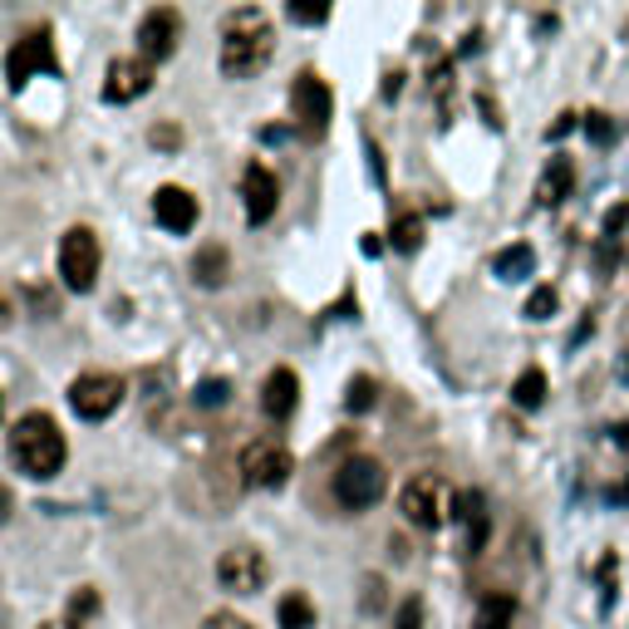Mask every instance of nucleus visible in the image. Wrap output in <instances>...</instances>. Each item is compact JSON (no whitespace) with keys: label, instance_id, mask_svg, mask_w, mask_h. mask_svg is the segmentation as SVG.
Listing matches in <instances>:
<instances>
[{"label":"nucleus","instance_id":"obj_23","mask_svg":"<svg viewBox=\"0 0 629 629\" xmlns=\"http://www.w3.org/2000/svg\"><path fill=\"white\" fill-rule=\"evenodd\" d=\"M511 404L517 408H541L547 404V374L541 369H527L517 384H511Z\"/></svg>","mask_w":629,"mask_h":629},{"label":"nucleus","instance_id":"obj_32","mask_svg":"<svg viewBox=\"0 0 629 629\" xmlns=\"http://www.w3.org/2000/svg\"><path fill=\"white\" fill-rule=\"evenodd\" d=\"M575 123H581V113H571V109H565V113H555V123L547 129V139H565V133H571Z\"/></svg>","mask_w":629,"mask_h":629},{"label":"nucleus","instance_id":"obj_28","mask_svg":"<svg viewBox=\"0 0 629 629\" xmlns=\"http://www.w3.org/2000/svg\"><path fill=\"white\" fill-rule=\"evenodd\" d=\"M93 610H99V595H93V591H79L75 600H69V625L84 629V620H89Z\"/></svg>","mask_w":629,"mask_h":629},{"label":"nucleus","instance_id":"obj_18","mask_svg":"<svg viewBox=\"0 0 629 629\" xmlns=\"http://www.w3.org/2000/svg\"><path fill=\"white\" fill-rule=\"evenodd\" d=\"M531 271H537V251H531L527 241H517V246H501L497 256H492V276H501V280H527Z\"/></svg>","mask_w":629,"mask_h":629},{"label":"nucleus","instance_id":"obj_24","mask_svg":"<svg viewBox=\"0 0 629 629\" xmlns=\"http://www.w3.org/2000/svg\"><path fill=\"white\" fill-rule=\"evenodd\" d=\"M394 629H433V615H428L423 595H408L404 605L394 610Z\"/></svg>","mask_w":629,"mask_h":629},{"label":"nucleus","instance_id":"obj_11","mask_svg":"<svg viewBox=\"0 0 629 629\" xmlns=\"http://www.w3.org/2000/svg\"><path fill=\"white\" fill-rule=\"evenodd\" d=\"M241 197H246V222L261 227L276 217V202H280V183L276 173H271L266 163H246V173H241Z\"/></svg>","mask_w":629,"mask_h":629},{"label":"nucleus","instance_id":"obj_17","mask_svg":"<svg viewBox=\"0 0 629 629\" xmlns=\"http://www.w3.org/2000/svg\"><path fill=\"white\" fill-rule=\"evenodd\" d=\"M457 521L467 527V551L477 555L482 541H487V501H482V492H463L457 497Z\"/></svg>","mask_w":629,"mask_h":629},{"label":"nucleus","instance_id":"obj_29","mask_svg":"<svg viewBox=\"0 0 629 629\" xmlns=\"http://www.w3.org/2000/svg\"><path fill=\"white\" fill-rule=\"evenodd\" d=\"M585 133H591V143H610L615 139V119L610 113H585Z\"/></svg>","mask_w":629,"mask_h":629},{"label":"nucleus","instance_id":"obj_21","mask_svg":"<svg viewBox=\"0 0 629 629\" xmlns=\"http://www.w3.org/2000/svg\"><path fill=\"white\" fill-rule=\"evenodd\" d=\"M276 620H280V629H314V605L300 591H290V595H280Z\"/></svg>","mask_w":629,"mask_h":629},{"label":"nucleus","instance_id":"obj_10","mask_svg":"<svg viewBox=\"0 0 629 629\" xmlns=\"http://www.w3.org/2000/svg\"><path fill=\"white\" fill-rule=\"evenodd\" d=\"M266 575H271V565L256 547H232V551H222V561H217V581H222V591H232V595L266 591Z\"/></svg>","mask_w":629,"mask_h":629},{"label":"nucleus","instance_id":"obj_33","mask_svg":"<svg viewBox=\"0 0 629 629\" xmlns=\"http://www.w3.org/2000/svg\"><path fill=\"white\" fill-rule=\"evenodd\" d=\"M10 507H15V497H10V487H5V482H0V521L10 517Z\"/></svg>","mask_w":629,"mask_h":629},{"label":"nucleus","instance_id":"obj_9","mask_svg":"<svg viewBox=\"0 0 629 629\" xmlns=\"http://www.w3.org/2000/svg\"><path fill=\"white\" fill-rule=\"evenodd\" d=\"M123 404V379L119 374H79L75 384H69V408H75L79 418H89V423H99V418H109L113 408Z\"/></svg>","mask_w":629,"mask_h":629},{"label":"nucleus","instance_id":"obj_30","mask_svg":"<svg viewBox=\"0 0 629 629\" xmlns=\"http://www.w3.org/2000/svg\"><path fill=\"white\" fill-rule=\"evenodd\" d=\"M290 20H300V25H320V20H330V10L324 5H290Z\"/></svg>","mask_w":629,"mask_h":629},{"label":"nucleus","instance_id":"obj_5","mask_svg":"<svg viewBox=\"0 0 629 629\" xmlns=\"http://www.w3.org/2000/svg\"><path fill=\"white\" fill-rule=\"evenodd\" d=\"M290 113H296V129L306 139H324V129L334 119V93L314 69H300L296 84H290Z\"/></svg>","mask_w":629,"mask_h":629},{"label":"nucleus","instance_id":"obj_31","mask_svg":"<svg viewBox=\"0 0 629 629\" xmlns=\"http://www.w3.org/2000/svg\"><path fill=\"white\" fill-rule=\"evenodd\" d=\"M202 629H251L241 615H227V610H217V615H207L202 620Z\"/></svg>","mask_w":629,"mask_h":629},{"label":"nucleus","instance_id":"obj_3","mask_svg":"<svg viewBox=\"0 0 629 629\" xmlns=\"http://www.w3.org/2000/svg\"><path fill=\"white\" fill-rule=\"evenodd\" d=\"M398 511H404L413 527L438 531L448 517H457V492L448 487V477H438V472H418V477H408L404 492H398Z\"/></svg>","mask_w":629,"mask_h":629},{"label":"nucleus","instance_id":"obj_36","mask_svg":"<svg viewBox=\"0 0 629 629\" xmlns=\"http://www.w3.org/2000/svg\"><path fill=\"white\" fill-rule=\"evenodd\" d=\"M0 408H5V398H0Z\"/></svg>","mask_w":629,"mask_h":629},{"label":"nucleus","instance_id":"obj_7","mask_svg":"<svg viewBox=\"0 0 629 629\" xmlns=\"http://www.w3.org/2000/svg\"><path fill=\"white\" fill-rule=\"evenodd\" d=\"M99 236L89 232V227H69L65 241H59V276H65L69 290H93V280H99Z\"/></svg>","mask_w":629,"mask_h":629},{"label":"nucleus","instance_id":"obj_4","mask_svg":"<svg viewBox=\"0 0 629 629\" xmlns=\"http://www.w3.org/2000/svg\"><path fill=\"white\" fill-rule=\"evenodd\" d=\"M384 487H389V472H384V463H374V457H344L334 467V501L350 511L374 507L384 497Z\"/></svg>","mask_w":629,"mask_h":629},{"label":"nucleus","instance_id":"obj_34","mask_svg":"<svg viewBox=\"0 0 629 629\" xmlns=\"http://www.w3.org/2000/svg\"><path fill=\"white\" fill-rule=\"evenodd\" d=\"M5 320H10V306H5V296H0V330H5Z\"/></svg>","mask_w":629,"mask_h":629},{"label":"nucleus","instance_id":"obj_27","mask_svg":"<svg viewBox=\"0 0 629 629\" xmlns=\"http://www.w3.org/2000/svg\"><path fill=\"white\" fill-rule=\"evenodd\" d=\"M227 394H232V384H227V379H207V384H197V404H202V408H222V404H227Z\"/></svg>","mask_w":629,"mask_h":629},{"label":"nucleus","instance_id":"obj_2","mask_svg":"<svg viewBox=\"0 0 629 629\" xmlns=\"http://www.w3.org/2000/svg\"><path fill=\"white\" fill-rule=\"evenodd\" d=\"M10 457L25 477H55L65 467V433L49 413H25L10 433Z\"/></svg>","mask_w":629,"mask_h":629},{"label":"nucleus","instance_id":"obj_22","mask_svg":"<svg viewBox=\"0 0 629 629\" xmlns=\"http://www.w3.org/2000/svg\"><path fill=\"white\" fill-rule=\"evenodd\" d=\"M389 241H394V251L413 256V251L423 246V217H418V212H398L394 227H389Z\"/></svg>","mask_w":629,"mask_h":629},{"label":"nucleus","instance_id":"obj_6","mask_svg":"<svg viewBox=\"0 0 629 629\" xmlns=\"http://www.w3.org/2000/svg\"><path fill=\"white\" fill-rule=\"evenodd\" d=\"M290 472H296V457H290V448L280 443V438H256V443H246V453H241V482H246V487L276 492L290 482Z\"/></svg>","mask_w":629,"mask_h":629},{"label":"nucleus","instance_id":"obj_14","mask_svg":"<svg viewBox=\"0 0 629 629\" xmlns=\"http://www.w3.org/2000/svg\"><path fill=\"white\" fill-rule=\"evenodd\" d=\"M153 217L167 227V232H192L197 227V197L187 192V187H157L153 197Z\"/></svg>","mask_w":629,"mask_h":629},{"label":"nucleus","instance_id":"obj_19","mask_svg":"<svg viewBox=\"0 0 629 629\" xmlns=\"http://www.w3.org/2000/svg\"><path fill=\"white\" fill-rule=\"evenodd\" d=\"M192 276L202 280L207 290L222 286V280L232 276V271H227V246H202V251H197V256H192Z\"/></svg>","mask_w":629,"mask_h":629},{"label":"nucleus","instance_id":"obj_26","mask_svg":"<svg viewBox=\"0 0 629 629\" xmlns=\"http://www.w3.org/2000/svg\"><path fill=\"white\" fill-rule=\"evenodd\" d=\"M555 306H561V296H555L551 286H537L531 290V300H527V320H551Z\"/></svg>","mask_w":629,"mask_h":629},{"label":"nucleus","instance_id":"obj_12","mask_svg":"<svg viewBox=\"0 0 629 629\" xmlns=\"http://www.w3.org/2000/svg\"><path fill=\"white\" fill-rule=\"evenodd\" d=\"M177 40H183V15H177L173 5H157L143 15V25H139V49H143V59H167L177 49Z\"/></svg>","mask_w":629,"mask_h":629},{"label":"nucleus","instance_id":"obj_1","mask_svg":"<svg viewBox=\"0 0 629 629\" xmlns=\"http://www.w3.org/2000/svg\"><path fill=\"white\" fill-rule=\"evenodd\" d=\"M276 55V30L261 10H232L222 20V75L227 79H256Z\"/></svg>","mask_w":629,"mask_h":629},{"label":"nucleus","instance_id":"obj_13","mask_svg":"<svg viewBox=\"0 0 629 629\" xmlns=\"http://www.w3.org/2000/svg\"><path fill=\"white\" fill-rule=\"evenodd\" d=\"M153 89V65L148 59H113L109 75H103V99L109 103H133Z\"/></svg>","mask_w":629,"mask_h":629},{"label":"nucleus","instance_id":"obj_20","mask_svg":"<svg viewBox=\"0 0 629 629\" xmlns=\"http://www.w3.org/2000/svg\"><path fill=\"white\" fill-rule=\"evenodd\" d=\"M511 620H517V600L511 595H482L477 605V629H511Z\"/></svg>","mask_w":629,"mask_h":629},{"label":"nucleus","instance_id":"obj_8","mask_svg":"<svg viewBox=\"0 0 629 629\" xmlns=\"http://www.w3.org/2000/svg\"><path fill=\"white\" fill-rule=\"evenodd\" d=\"M55 69H59L55 40H49L45 30H30V35H20L15 45H10V55H5V79H10V89H25L30 79L55 75Z\"/></svg>","mask_w":629,"mask_h":629},{"label":"nucleus","instance_id":"obj_25","mask_svg":"<svg viewBox=\"0 0 629 629\" xmlns=\"http://www.w3.org/2000/svg\"><path fill=\"white\" fill-rule=\"evenodd\" d=\"M374 398H379V384H374L369 374H354L350 389H344V408H350V413H369Z\"/></svg>","mask_w":629,"mask_h":629},{"label":"nucleus","instance_id":"obj_16","mask_svg":"<svg viewBox=\"0 0 629 629\" xmlns=\"http://www.w3.org/2000/svg\"><path fill=\"white\" fill-rule=\"evenodd\" d=\"M571 183H575L571 157L555 153L551 163H547V173H541V183H537V202H541V207H561L565 197H571Z\"/></svg>","mask_w":629,"mask_h":629},{"label":"nucleus","instance_id":"obj_15","mask_svg":"<svg viewBox=\"0 0 629 629\" xmlns=\"http://www.w3.org/2000/svg\"><path fill=\"white\" fill-rule=\"evenodd\" d=\"M300 404V379L296 369H271L266 384H261V408H266L271 418H290Z\"/></svg>","mask_w":629,"mask_h":629},{"label":"nucleus","instance_id":"obj_35","mask_svg":"<svg viewBox=\"0 0 629 629\" xmlns=\"http://www.w3.org/2000/svg\"><path fill=\"white\" fill-rule=\"evenodd\" d=\"M45 629H75V625H45Z\"/></svg>","mask_w":629,"mask_h":629}]
</instances>
